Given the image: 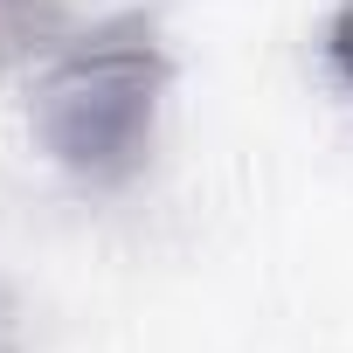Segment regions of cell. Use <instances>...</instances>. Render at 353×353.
<instances>
[{
	"label": "cell",
	"mask_w": 353,
	"mask_h": 353,
	"mask_svg": "<svg viewBox=\"0 0 353 353\" xmlns=\"http://www.w3.org/2000/svg\"><path fill=\"white\" fill-rule=\"evenodd\" d=\"M159 90H166L159 42L139 21H118V28H97L90 42H77L49 70V83L35 97V132H42L49 159L63 173H77L83 188H125L145 166Z\"/></svg>",
	"instance_id": "6da1fadb"
},
{
	"label": "cell",
	"mask_w": 353,
	"mask_h": 353,
	"mask_svg": "<svg viewBox=\"0 0 353 353\" xmlns=\"http://www.w3.org/2000/svg\"><path fill=\"white\" fill-rule=\"evenodd\" d=\"M332 70H339V77L353 83V8H346V14L332 21Z\"/></svg>",
	"instance_id": "7a4b0ae2"
},
{
	"label": "cell",
	"mask_w": 353,
	"mask_h": 353,
	"mask_svg": "<svg viewBox=\"0 0 353 353\" xmlns=\"http://www.w3.org/2000/svg\"><path fill=\"white\" fill-rule=\"evenodd\" d=\"M0 8H14V0H0Z\"/></svg>",
	"instance_id": "3957f363"
}]
</instances>
